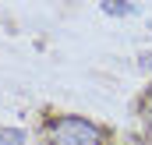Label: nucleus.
Here are the masks:
<instances>
[{
	"mask_svg": "<svg viewBox=\"0 0 152 145\" xmlns=\"http://www.w3.org/2000/svg\"><path fill=\"white\" fill-rule=\"evenodd\" d=\"M103 11H106V14H131L134 7H131L127 0H103Z\"/></svg>",
	"mask_w": 152,
	"mask_h": 145,
	"instance_id": "obj_2",
	"label": "nucleus"
},
{
	"mask_svg": "<svg viewBox=\"0 0 152 145\" xmlns=\"http://www.w3.org/2000/svg\"><path fill=\"white\" fill-rule=\"evenodd\" d=\"M142 67H152V53H145V57H142Z\"/></svg>",
	"mask_w": 152,
	"mask_h": 145,
	"instance_id": "obj_4",
	"label": "nucleus"
},
{
	"mask_svg": "<svg viewBox=\"0 0 152 145\" xmlns=\"http://www.w3.org/2000/svg\"><path fill=\"white\" fill-rule=\"evenodd\" d=\"M145 110H149V117H152V92H149V99H145Z\"/></svg>",
	"mask_w": 152,
	"mask_h": 145,
	"instance_id": "obj_5",
	"label": "nucleus"
},
{
	"mask_svg": "<svg viewBox=\"0 0 152 145\" xmlns=\"http://www.w3.org/2000/svg\"><path fill=\"white\" fill-rule=\"evenodd\" d=\"M50 145H103V131L85 117H53L46 124Z\"/></svg>",
	"mask_w": 152,
	"mask_h": 145,
	"instance_id": "obj_1",
	"label": "nucleus"
},
{
	"mask_svg": "<svg viewBox=\"0 0 152 145\" xmlns=\"http://www.w3.org/2000/svg\"><path fill=\"white\" fill-rule=\"evenodd\" d=\"M0 145H25V135L14 127V131H7V127H0Z\"/></svg>",
	"mask_w": 152,
	"mask_h": 145,
	"instance_id": "obj_3",
	"label": "nucleus"
}]
</instances>
